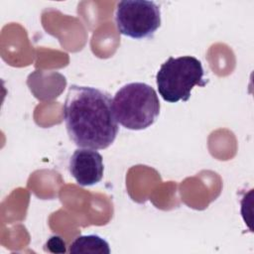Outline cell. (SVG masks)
<instances>
[{"label": "cell", "instance_id": "cell-1", "mask_svg": "<svg viewBox=\"0 0 254 254\" xmlns=\"http://www.w3.org/2000/svg\"><path fill=\"white\" fill-rule=\"evenodd\" d=\"M64 119L69 139L79 148H108L118 134L112 99L101 89L71 84L64 104Z\"/></svg>", "mask_w": 254, "mask_h": 254}, {"label": "cell", "instance_id": "cell-2", "mask_svg": "<svg viewBox=\"0 0 254 254\" xmlns=\"http://www.w3.org/2000/svg\"><path fill=\"white\" fill-rule=\"evenodd\" d=\"M117 123L130 130H143L157 120L160 101L155 89L144 82H131L122 86L112 99Z\"/></svg>", "mask_w": 254, "mask_h": 254}, {"label": "cell", "instance_id": "cell-3", "mask_svg": "<svg viewBox=\"0 0 254 254\" xmlns=\"http://www.w3.org/2000/svg\"><path fill=\"white\" fill-rule=\"evenodd\" d=\"M201 62L191 56L170 57L160 66L156 74V83L160 95L165 101L175 103L188 101L194 86L203 87L207 80Z\"/></svg>", "mask_w": 254, "mask_h": 254}, {"label": "cell", "instance_id": "cell-4", "mask_svg": "<svg viewBox=\"0 0 254 254\" xmlns=\"http://www.w3.org/2000/svg\"><path fill=\"white\" fill-rule=\"evenodd\" d=\"M115 22L121 35L132 39L151 38L161 26V10L147 0H124L117 4Z\"/></svg>", "mask_w": 254, "mask_h": 254}, {"label": "cell", "instance_id": "cell-5", "mask_svg": "<svg viewBox=\"0 0 254 254\" xmlns=\"http://www.w3.org/2000/svg\"><path fill=\"white\" fill-rule=\"evenodd\" d=\"M68 169L70 175L79 186H93L103 178V159L93 149L78 148L69 159Z\"/></svg>", "mask_w": 254, "mask_h": 254}, {"label": "cell", "instance_id": "cell-6", "mask_svg": "<svg viewBox=\"0 0 254 254\" xmlns=\"http://www.w3.org/2000/svg\"><path fill=\"white\" fill-rule=\"evenodd\" d=\"M70 253L109 254L110 248L106 240L95 234L80 235L69 246Z\"/></svg>", "mask_w": 254, "mask_h": 254}, {"label": "cell", "instance_id": "cell-7", "mask_svg": "<svg viewBox=\"0 0 254 254\" xmlns=\"http://www.w3.org/2000/svg\"><path fill=\"white\" fill-rule=\"evenodd\" d=\"M46 250L51 253H65L66 247L65 243L61 236L53 235L51 236L45 244Z\"/></svg>", "mask_w": 254, "mask_h": 254}]
</instances>
